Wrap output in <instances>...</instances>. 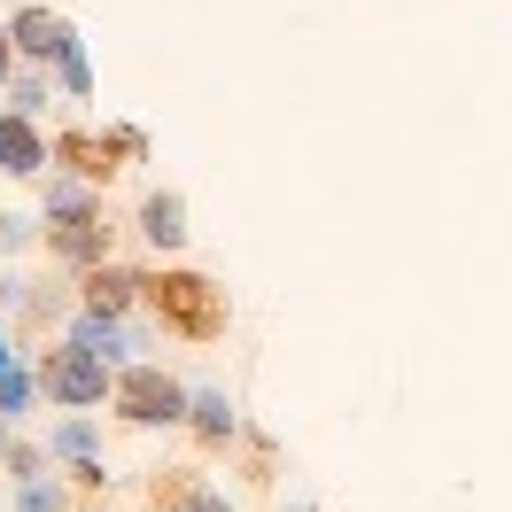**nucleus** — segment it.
Wrapping results in <instances>:
<instances>
[{"label":"nucleus","instance_id":"obj_18","mask_svg":"<svg viewBox=\"0 0 512 512\" xmlns=\"http://www.w3.org/2000/svg\"><path fill=\"white\" fill-rule=\"evenodd\" d=\"M8 55H16V32H8V24H0V78H8Z\"/></svg>","mask_w":512,"mask_h":512},{"label":"nucleus","instance_id":"obj_1","mask_svg":"<svg viewBox=\"0 0 512 512\" xmlns=\"http://www.w3.org/2000/svg\"><path fill=\"white\" fill-rule=\"evenodd\" d=\"M109 404H117L132 427H171V419H187L194 396L171 381L163 365H125V373H117V388H109Z\"/></svg>","mask_w":512,"mask_h":512},{"label":"nucleus","instance_id":"obj_11","mask_svg":"<svg viewBox=\"0 0 512 512\" xmlns=\"http://www.w3.org/2000/svg\"><path fill=\"white\" fill-rule=\"evenodd\" d=\"M132 288H140L132 272H109V264H94V280H86V303H94V311H117V319H125V311H132Z\"/></svg>","mask_w":512,"mask_h":512},{"label":"nucleus","instance_id":"obj_8","mask_svg":"<svg viewBox=\"0 0 512 512\" xmlns=\"http://www.w3.org/2000/svg\"><path fill=\"white\" fill-rule=\"evenodd\" d=\"M55 249H63L70 264H101V225H94V210H70V218H55Z\"/></svg>","mask_w":512,"mask_h":512},{"label":"nucleus","instance_id":"obj_4","mask_svg":"<svg viewBox=\"0 0 512 512\" xmlns=\"http://www.w3.org/2000/svg\"><path fill=\"white\" fill-rule=\"evenodd\" d=\"M0 171H8V179H39V171H47V140H39V125L24 109L0 117Z\"/></svg>","mask_w":512,"mask_h":512},{"label":"nucleus","instance_id":"obj_16","mask_svg":"<svg viewBox=\"0 0 512 512\" xmlns=\"http://www.w3.org/2000/svg\"><path fill=\"white\" fill-rule=\"evenodd\" d=\"M171 512H233V505H225L218 489H187V497H179V505H171Z\"/></svg>","mask_w":512,"mask_h":512},{"label":"nucleus","instance_id":"obj_19","mask_svg":"<svg viewBox=\"0 0 512 512\" xmlns=\"http://www.w3.org/2000/svg\"><path fill=\"white\" fill-rule=\"evenodd\" d=\"M0 373H8V334H0Z\"/></svg>","mask_w":512,"mask_h":512},{"label":"nucleus","instance_id":"obj_9","mask_svg":"<svg viewBox=\"0 0 512 512\" xmlns=\"http://www.w3.org/2000/svg\"><path fill=\"white\" fill-rule=\"evenodd\" d=\"M55 458H70L78 481L101 489V458H94V427H86V419H63V427H55Z\"/></svg>","mask_w":512,"mask_h":512},{"label":"nucleus","instance_id":"obj_12","mask_svg":"<svg viewBox=\"0 0 512 512\" xmlns=\"http://www.w3.org/2000/svg\"><path fill=\"white\" fill-rule=\"evenodd\" d=\"M32 373H24V365H8V373H0V419H16V412H24V404H32Z\"/></svg>","mask_w":512,"mask_h":512},{"label":"nucleus","instance_id":"obj_10","mask_svg":"<svg viewBox=\"0 0 512 512\" xmlns=\"http://www.w3.org/2000/svg\"><path fill=\"white\" fill-rule=\"evenodd\" d=\"M187 419H194L202 443H225V435H233V404H225V388H202V396L187 404Z\"/></svg>","mask_w":512,"mask_h":512},{"label":"nucleus","instance_id":"obj_13","mask_svg":"<svg viewBox=\"0 0 512 512\" xmlns=\"http://www.w3.org/2000/svg\"><path fill=\"white\" fill-rule=\"evenodd\" d=\"M55 70H63V86H70V94H78V101L94 94V63H86V47H70V55H63V63H55Z\"/></svg>","mask_w":512,"mask_h":512},{"label":"nucleus","instance_id":"obj_20","mask_svg":"<svg viewBox=\"0 0 512 512\" xmlns=\"http://www.w3.org/2000/svg\"><path fill=\"white\" fill-rule=\"evenodd\" d=\"M0 450H8V419H0Z\"/></svg>","mask_w":512,"mask_h":512},{"label":"nucleus","instance_id":"obj_7","mask_svg":"<svg viewBox=\"0 0 512 512\" xmlns=\"http://www.w3.org/2000/svg\"><path fill=\"white\" fill-rule=\"evenodd\" d=\"M140 233H148L156 249H179V241H187V202H179V194H148V202H140Z\"/></svg>","mask_w":512,"mask_h":512},{"label":"nucleus","instance_id":"obj_14","mask_svg":"<svg viewBox=\"0 0 512 512\" xmlns=\"http://www.w3.org/2000/svg\"><path fill=\"white\" fill-rule=\"evenodd\" d=\"M16 512H63V489H55V481H24V489H16Z\"/></svg>","mask_w":512,"mask_h":512},{"label":"nucleus","instance_id":"obj_17","mask_svg":"<svg viewBox=\"0 0 512 512\" xmlns=\"http://www.w3.org/2000/svg\"><path fill=\"white\" fill-rule=\"evenodd\" d=\"M39 101H47V78H24V86H16V109H24V117H32Z\"/></svg>","mask_w":512,"mask_h":512},{"label":"nucleus","instance_id":"obj_22","mask_svg":"<svg viewBox=\"0 0 512 512\" xmlns=\"http://www.w3.org/2000/svg\"><path fill=\"white\" fill-rule=\"evenodd\" d=\"M295 512H311V505H295Z\"/></svg>","mask_w":512,"mask_h":512},{"label":"nucleus","instance_id":"obj_6","mask_svg":"<svg viewBox=\"0 0 512 512\" xmlns=\"http://www.w3.org/2000/svg\"><path fill=\"white\" fill-rule=\"evenodd\" d=\"M70 342H86V350H94V357H109V365H117V357L132 350V342H125V319H117V311H94V303L78 311V326H70Z\"/></svg>","mask_w":512,"mask_h":512},{"label":"nucleus","instance_id":"obj_2","mask_svg":"<svg viewBox=\"0 0 512 512\" xmlns=\"http://www.w3.org/2000/svg\"><path fill=\"white\" fill-rule=\"evenodd\" d=\"M39 388H47L55 404H70V412H86V404H101L117 381H109V357H94L86 342H63V350L39 365Z\"/></svg>","mask_w":512,"mask_h":512},{"label":"nucleus","instance_id":"obj_21","mask_svg":"<svg viewBox=\"0 0 512 512\" xmlns=\"http://www.w3.org/2000/svg\"><path fill=\"white\" fill-rule=\"evenodd\" d=\"M0 303H8V280H0Z\"/></svg>","mask_w":512,"mask_h":512},{"label":"nucleus","instance_id":"obj_5","mask_svg":"<svg viewBox=\"0 0 512 512\" xmlns=\"http://www.w3.org/2000/svg\"><path fill=\"white\" fill-rule=\"evenodd\" d=\"M8 32H16V47H24V55H39V63H63L70 47H78V32H70L63 16H47V8H24Z\"/></svg>","mask_w":512,"mask_h":512},{"label":"nucleus","instance_id":"obj_15","mask_svg":"<svg viewBox=\"0 0 512 512\" xmlns=\"http://www.w3.org/2000/svg\"><path fill=\"white\" fill-rule=\"evenodd\" d=\"M47 210H55V218H70V210H94V194H86V187H47Z\"/></svg>","mask_w":512,"mask_h":512},{"label":"nucleus","instance_id":"obj_3","mask_svg":"<svg viewBox=\"0 0 512 512\" xmlns=\"http://www.w3.org/2000/svg\"><path fill=\"white\" fill-rule=\"evenodd\" d=\"M156 303H163V319L179 326V334H194V342H210V334L225 326V311H218V288H210V280H194V272H163Z\"/></svg>","mask_w":512,"mask_h":512}]
</instances>
